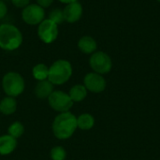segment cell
Here are the masks:
<instances>
[{"instance_id": "obj_1", "label": "cell", "mask_w": 160, "mask_h": 160, "mask_svg": "<svg viewBox=\"0 0 160 160\" xmlns=\"http://www.w3.org/2000/svg\"><path fill=\"white\" fill-rule=\"evenodd\" d=\"M77 128V117L70 112L59 113L52 122V132L58 140L69 139Z\"/></svg>"}, {"instance_id": "obj_2", "label": "cell", "mask_w": 160, "mask_h": 160, "mask_svg": "<svg viewBox=\"0 0 160 160\" xmlns=\"http://www.w3.org/2000/svg\"><path fill=\"white\" fill-rule=\"evenodd\" d=\"M23 41L21 30L11 23L0 24V48L4 51L12 52L21 47Z\"/></svg>"}, {"instance_id": "obj_3", "label": "cell", "mask_w": 160, "mask_h": 160, "mask_svg": "<svg viewBox=\"0 0 160 160\" xmlns=\"http://www.w3.org/2000/svg\"><path fill=\"white\" fill-rule=\"evenodd\" d=\"M72 72L73 69L69 61L58 59L49 67L48 80L53 85H62L70 79Z\"/></svg>"}, {"instance_id": "obj_4", "label": "cell", "mask_w": 160, "mask_h": 160, "mask_svg": "<svg viewBox=\"0 0 160 160\" xmlns=\"http://www.w3.org/2000/svg\"><path fill=\"white\" fill-rule=\"evenodd\" d=\"M2 87L8 97L16 98L24 91L25 82L20 73L9 71L6 73L2 79Z\"/></svg>"}, {"instance_id": "obj_5", "label": "cell", "mask_w": 160, "mask_h": 160, "mask_svg": "<svg viewBox=\"0 0 160 160\" xmlns=\"http://www.w3.org/2000/svg\"><path fill=\"white\" fill-rule=\"evenodd\" d=\"M48 102L50 107L59 113L69 112L72 108L74 102L71 100L69 95L64 91L56 90L53 91L48 98Z\"/></svg>"}, {"instance_id": "obj_6", "label": "cell", "mask_w": 160, "mask_h": 160, "mask_svg": "<svg viewBox=\"0 0 160 160\" xmlns=\"http://www.w3.org/2000/svg\"><path fill=\"white\" fill-rule=\"evenodd\" d=\"M89 65L94 72L103 75L109 73L112 70V61L108 53L98 51L91 54Z\"/></svg>"}, {"instance_id": "obj_7", "label": "cell", "mask_w": 160, "mask_h": 160, "mask_svg": "<svg viewBox=\"0 0 160 160\" xmlns=\"http://www.w3.org/2000/svg\"><path fill=\"white\" fill-rule=\"evenodd\" d=\"M59 25L51 21L48 18H45L38 25V37L45 44H51L56 40L59 35Z\"/></svg>"}, {"instance_id": "obj_8", "label": "cell", "mask_w": 160, "mask_h": 160, "mask_svg": "<svg viewBox=\"0 0 160 160\" xmlns=\"http://www.w3.org/2000/svg\"><path fill=\"white\" fill-rule=\"evenodd\" d=\"M22 19L28 25H38L45 19V9L36 4H29L22 10Z\"/></svg>"}, {"instance_id": "obj_9", "label": "cell", "mask_w": 160, "mask_h": 160, "mask_svg": "<svg viewBox=\"0 0 160 160\" xmlns=\"http://www.w3.org/2000/svg\"><path fill=\"white\" fill-rule=\"evenodd\" d=\"M83 85L85 86L87 91L98 94L106 89L107 82L105 78L101 74L96 72H89L84 76Z\"/></svg>"}, {"instance_id": "obj_10", "label": "cell", "mask_w": 160, "mask_h": 160, "mask_svg": "<svg viewBox=\"0 0 160 160\" xmlns=\"http://www.w3.org/2000/svg\"><path fill=\"white\" fill-rule=\"evenodd\" d=\"M82 13H83L82 6L78 1L67 4L63 8L65 22L68 23H75L78 21H80L82 16Z\"/></svg>"}, {"instance_id": "obj_11", "label": "cell", "mask_w": 160, "mask_h": 160, "mask_svg": "<svg viewBox=\"0 0 160 160\" xmlns=\"http://www.w3.org/2000/svg\"><path fill=\"white\" fill-rule=\"evenodd\" d=\"M17 147V140L8 134L0 136V156H8Z\"/></svg>"}, {"instance_id": "obj_12", "label": "cell", "mask_w": 160, "mask_h": 160, "mask_svg": "<svg viewBox=\"0 0 160 160\" xmlns=\"http://www.w3.org/2000/svg\"><path fill=\"white\" fill-rule=\"evenodd\" d=\"M53 91V84L49 80H44L38 82L37 85L35 86L34 93L37 98L40 99H45L48 98Z\"/></svg>"}, {"instance_id": "obj_13", "label": "cell", "mask_w": 160, "mask_h": 160, "mask_svg": "<svg viewBox=\"0 0 160 160\" xmlns=\"http://www.w3.org/2000/svg\"><path fill=\"white\" fill-rule=\"evenodd\" d=\"M79 50L85 54H92L97 52L98 43L97 41L90 36H83L78 41Z\"/></svg>"}, {"instance_id": "obj_14", "label": "cell", "mask_w": 160, "mask_h": 160, "mask_svg": "<svg viewBox=\"0 0 160 160\" xmlns=\"http://www.w3.org/2000/svg\"><path fill=\"white\" fill-rule=\"evenodd\" d=\"M17 110V102L15 98L6 97L0 101V112L4 115H10Z\"/></svg>"}, {"instance_id": "obj_15", "label": "cell", "mask_w": 160, "mask_h": 160, "mask_svg": "<svg viewBox=\"0 0 160 160\" xmlns=\"http://www.w3.org/2000/svg\"><path fill=\"white\" fill-rule=\"evenodd\" d=\"M87 89L83 84H75L68 92V95L73 102H82L87 97Z\"/></svg>"}, {"instance_id": "obj_16", "label": "cell", "mask_w": 160, "mask_h": 160, "mask_svg": "<svg viewBox=\"0 0 160 160\" xmlns=\"http://www.w3.org/2000/svg\"><path fill=\"white\" fill-rule=\"evenodd\" d=\"M95 125V118L90 113H82L77 117V127L82 130H90Z\"/></svg>"}, {"instance_id": "obj_17", "label": "cell", "mask_w": 160, "mask_h": 160, "mask_svg": "<svg viewBox=\"0 0 160 160\" xmlns=\"http://www.w3.org/2000/svg\"><path fill=\"white\" fill-rule=\"evenodd\" d=\"M32 74H33V77L35 78V80H37L38 82L48 80L49 67L42 63L37 64L32 69Z\"/></svg>"}, {"instance_id": "obj_18", "label": "cell", "mask_w": 160, "mask_h": 160, "mask_svg": "<svg viewBox=\"0 0 160 160\" xmlns=\"http://www.w3.org/2000/svg\"><path fill=\"white\" fill-rule=\"evenodd\" d=\"M8 135H10L11 137H13V138H15L17 140L18 138H20L23 134V132H24V127H23V125L21 122L16 121V122H13L8 127Z\"/></svg>"}, {"instance_id": "obj_19", "label": "cell", "mask_w": 160, "mask_h": 160, "mask_svg": "<svg viewBox=\"0 0 160 160\" xmlns=\"http://www.w3.org/2000/svg\"><path fill=\"white\" fill-rule=\"evenodd\" d=\"M48 19L52 21L53 22H55L57 25L62 24L65 22L64 14H63V9H60V8H53V9H52L49 12Z\"/></svg>"}, {"instance_id": "obj_20", "label": "cell", "mask_w": 160, "mask_h": 160, "mask_svg": "<svg viewBox=\"0 0 160 160\" xmlns=\"http://www.w3.org/2000/svg\"><path fill=\"white\" fill-rule=\"evenodd\" d=\"M52 160H65L67 158V152L62 146H55L50 153Z\"/></svg>"}, {"instance_id": "obj_21", "label": "cell", "mask_w": 160, "mask_h": 160, "mask_svg": "<svg viewBox=\"0 0 160 160\" xmlns=\"http://www.w3.org/2000/svg\"><path fill=\"white\" fill-rule=\"evenodd\" d=\"M12 5L17 8H24L26 6L30 4V0H10Z\"/></svg>"}, {"instance_id": "obj_22", "label": "cell", "mask_w": 160, "mask_h": 160, "mask_svg": "<svg viewBox=\"0 0 160 160\" xmlns=\"http://www.w3.org/2000/svg\"><path fill=\"white\" fill-rule=\"evenodd\" d=\"M8 14V6L5 1L0 0V20L5 18Z\"/></svg>"}, {"instance_id": "obj_23", "label": "cell", "mask_w": 160, "mask_h": 160, "mask_svg": "<svg viewBox=\"0 0 160 160\" xmlns=\"http://www.w3.org/2000/svg\"><path fill=\"white\" fill-rule=\"evenodd\" d=\"M36 1L38 6H40L41 8H43L45 9L47 8H50L52 5L54 0H36Z\"/></svg>"}, {"instance_id": "obj_24", "label": "cell", "mask_w": 160, "mask_h": 160, "mask_svg": "<svg viewBox=\"0 0 160 160\" xmlns=\"http://www.w3.org/2000/svg\"><path fill=\"white\" fill-rule=\"evenodd\" d=\"M58 1L65 4V5H67V4H69V3H72V2H76L78 0H58Z\"/></svg>"}, {"instance_id": "obj_25", "label": "cell", "mask_w": 160, "mask_h": 160, "mask_svg": "<svg viewBox=\"0 0 160 160\" xmlns=\"http://www.w3.org/2000/svg\"><path fill=\"white\" fill-rule=\"evenodd\" d=\"M157 1H158V2H159V3H160V0H157Z\"/></svg>"}, {"instance_id": "obj_26", "label": "cell", "mask_w": 160, "mask_h": 160, "mask_svg": "<svg viewBox=\"0 0 160 160\" xmlns=\"http://www.w3.org/2000/svg\"><path fill=\"white\" fill-rule=\"evenodd\" d=\"M2 1H8V0H2Z\"/></svg>"}]
</instances>
